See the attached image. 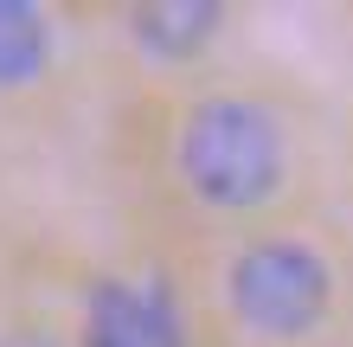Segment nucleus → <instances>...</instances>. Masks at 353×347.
Masks as SVG:
<instances>
[{"label":"nucleus","instance_id":"obj_6","mask_svg":"<svg viewBox=\"0 0 353 347\" xmlns=\"http://www.w3.org/2000/svg\"><path fill=\"white\" fill-rule=\"evenodd\" d=\"M141 347H186V315H180V296L168 277L141 283Z\"/></svg>","mask_w":353,"mask_h":347},{"label":"nucleus","instance_id":"obj_1","mask_svg":"<svg viewBox=\"0 0 353 347\" xmlns=\"http://www.w3.org/2000/svg\"><path fill=\"white\" fill-rule=\"evenodd\" d=\"M283 129L251 97H205L180 122V174L205 206L251 212L283 187Z\"/></svg>","mask_w":353,"mask_h":347},{"label":"nucleus","instance_id":"obj_4","mask_svg":"<svg viewBox=\"0 0 353 347\" xmlns=\"http://www.w3.org/2000/svg\"><path fill=\"white\" fill-rule=\"evenodd\" d=\"M52 58V32L46 13L26 7V0H0V90H19L46 71Z\"/></svg>","mask_w":353,"mask_h":347},{"label":"nucleus","instance_id":"obj_2","mask_svg":"<svg viewBox=\"0 0 353 347\" xmlns=\"http://www.w3.org/2000/svg\"><path fill=\"white\" fill-rule=\"evenodd\" d=\"M232 309L244 328L270 341H302L321 328L327 302H334V277H327L321 251H308L302 238H257L232 257Z\"/></svg>","mask_w":353,"mask_h":347},{"label":"nucleus","instance_id":"obj_3","mask_svg":"<svg viewBox=\"0 0 353 347\" xmlns=\"http://www.w3.org/2000/svg\"><path fill=\"white\" fill-rule=\"evenodd\" d=\"M219 26V7L212 0H161V7H135L129 13V32L141 52L154 58H193Z\"/></svg>","mask_w":353,"mask_h":347},{"label":"nucleus","instance_id":"obj_5","mask_svg":"<svg viewBox=\"0 0 353 347\" xmlns=\"http://www.w3.org/2000/svg\"><path fill=\"white\" fill-rule=\"evenodd\" d=\"M84 347H141V296L129 283H97L84 302Z\"/></svg>","mask_w":353,"mask_h":347}]
</instances>
